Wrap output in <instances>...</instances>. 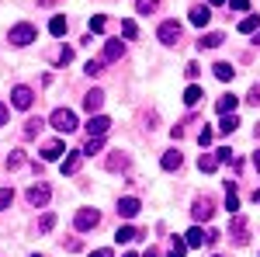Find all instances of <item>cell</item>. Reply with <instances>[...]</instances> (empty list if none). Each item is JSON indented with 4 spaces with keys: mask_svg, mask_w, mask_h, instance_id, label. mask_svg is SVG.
<instances>
[{
    "mask_svg": "<svg viewBox=\"0 0 260 257\" xmlns=\"http://www.w3.org/2000/svg\"><path fill=\"white\" fill-rule=\"evenodd\" d=\"M52 129H56V132H62V136H70V132H77V115H73V111H70V108H56V111H52Z\"/></svg>",
    "mask_w": 260,
    "mask_h": 257,
    "instance_id": "cell-1",
    "label": "cell"
},
{
    "mask_svg": "<svg viewBox=\"0 0 260 257\" xmlns=\"http://www.w3.org/2000/svg\"><path fill=\"white\" fill-rule=\"evenodd\" d=\"M35 42V24H28V21H21L11 28V45H31Z\"/></svg>",
    "mask_w": 260,
    "mask_h": 257,
    "instance_id": "cell-2",
    "label": "cell"
},
{
    "mask_svg": "<svg viewBox=\"0 0 260 257\" xmlns=\"http://www.w3.org/2000/svg\"><path fill=\"white\" fill-rule=\"evenodd\" d=\"M191 216H194V222H208V219L215 216V202H212V198H194Z\"/></svg>",
    "mask_w": 260,
    "mask_h": 257,
    "instance_id": "cell-3",
    "label": "cell"
},
{
    "mask_svg": "<svg viewBox=\"0 0 260 257\" xmlns=\"http://www.w3.org/2000/svg\"><path fill=\"white\" fill-rule=\"evenodd\" d=\"M11 104H14L18 111H28V108L35 104V94H31V87H14V91H11Z\"/></svg>",
    "mask_w": 260,
    "mask_h": 257,
    "instance_id": "cell-4",
    "label": "cell"
},
{
    "mask_svg": "<svg viewBox=\"0 0 260 257\" xmlns=\"http://www.w3.org/2000/svg\"><path fill=\"white\" fill-rule=\"evenodd\" d=\"M98 222H101V212H98V209H80V212H77V230H80V233L98 230Z\"/></svg>",
    "mask_w": 260,
    "mask_h": 257,
    "instance_id": "cell-5",
    "label": "cell"
},
{
    "mask_svg": "<svg viewBox=\"0 0 260 257\" xmlns=\"http://www.w3.org/2000/svg\"><path fill=\"white\" fill-rule=\"evenodd\" d=\"M156 35H160L163 45H177V42H180V24H177V21H163Z\"/></svg>",
    "mask_w": 260,
    "mask_h": 257,
    "instance_id": "cell-6",
    "label": "cell"
},
{
    "mask_svg": "<svg viewBox=\"0 0 260 257\" xmlns=\"http://www.w3.org/2000/svg\"><path fill=\"white\" fill-rule=\"evenodd\" d=\"M49 198H52V191H49V184H31V188H28V202H31L35 209H42V205H49Z\"/></svg>",
    "mask_w": 260,
    "mask_h": 257,
    "instance_id": "cell-7",
    "label": "cell"
},
{
    "mask_svg": "<svg viewBox=\"0 0 260 257\" xmlns=\"http://www.w3.org/2000/svg\"><path fill=\"white\" fill-rule=\"evenodd\" d=\"M139 209H142L139 198H121V202H118V216L121 219H136V216H139Z\"/></svg>",
    "mask_w": 260,
    "mask_h": 257,
    "instance_id": "cell-8",
    "label": "cell"
},
{
    "mask_svg": "<svg viewBox=\"0 0 260 257\" xmlns=\"http://www.w3.org/2000/svg\"><path fill=\"white\" fill-rule=\"evenodd\" d=\"M108 129H111V122L104 119V115H90V122H87V136H108Z\"/></svg>",
    "mask_w": 260,
    "mask_h": 257,
    "instance_id": "cell-9",
    "label": "cell"
},
{
    "mask_svg": "<svg viewBox=\"0 0 260 257\" xmlns=\"http://www.w3.org/2000/svg\"><path fill=\"white\" fill-rule=\"evenodd\" d=\"M121 52H125L121 39H108V42H104V63H115V60H121Z\"/></svg>",
    "mask_w": 260,
    "mask_h": 257,
    "instance_id": "cell-10",
    "label": "cell"
},
{
    "mask_svg": "<svg viewBox=\"0 0 260 257\" xmlns=\"http://www.w3.org/2000/svg\"><path fill=\"white\" fill-rule=\"evenodd\" d=\"M208 21H212V7H191V24H194V28H205V24H208Z\"/></svg>",
    "mask_w": 260,
    "mask_h": 257,
    "instance_id": "cell-11",
    "label": "cell"
},
{
    "mask_svg": "<svg viewBox=\"0 0 260 257\" xmlns=\"http://www.w3.org/2000/svg\"><path fill=\"white\" fill-rule=\"evenodd\" d=\"M101 104H104V91H101V87H94V91H90V94L83 98V108H87V111L94 115V111H101Z\"/></svg>",
    "mask_w": 260,
    "mask_h": 257,
    "instance_id": "cell-12",
    "label": "cell"
},
{
    "mask_svg": "<svg viewBox=\"0 0 260 257\" xmlns=\"http://www.w3.org/2000/svg\"><path fill=\"white\" fill-rule=\"evenodd\" d=\"M180 163H184V157H180V150H167L160 160V167L163 170H180Z\"/></svg>",
    "mask_w": 260,
    "mask_h": 257,
    "instance_id": "cell-13",
    "label": "cell"
},
{
    "mask_svg": "<svg viewBox=\"0 0 260 257\" xmlns=\"http://www.w3.org/2000/svg\"><path fill=\"white\" fill-rule=\"evenodd\" d=\"M62 153H66V146H62L59 139H52V142H45V146H42V160H59Z\"/></svg>",
    "mask_w": 260,
    "mask_h": 257,
    "instance_id": "cell-14",
    "label": "cell"
},
{
    "mask_svg": "<svg viewBox=\"0 0 260 257\" xmlns=\"http://www.w3.org/2000/svg\"><path fill=\"white\" fill-rule=\"evenodd\" d=\"M83 163V153L77 150V153H66V160H62V174H77Z\"/></svg>",
    "mask_w": 260,
    "mask_h": 257,
    "instance_id": "cell-15",
    "label": "cell"
},
{
    "mask_svg": "<svg viewBox=\"0 0 260 257\" xmlns=\"http://www.w3.org/2000/svg\"><path fill=\"white\" fill-rule=\"evenodd\" d=\"M236 104H240V98H236V94H222V98L215 101V108H219L222 115H233V111H236Z\"/></svg>",
    "mask_w": 260,
    "mask_h": 257,
    "instance_id": "cell-16",
    "label": "cell"
},
{
    "mask_svg": "<svg viewBox=\"0 0 260 257\" xmlns=\"http://www.w3.org/2000/svg\"><path fill=\"white\" fill-rule=\"evenodd\" d=\"M222 42H225V39H222V32H208V35H201V39H198V49H219Z\"/></svg>",
    "mask_w": 260,
    "mask_h": 257,
    "instance_id": "cell-17",
    "label": "cell"
},
{
    "mask_svg": "<svg viewBox=\"0 0 260 257\" xmlns=\"http://www.w3.org/2000/svg\"><path fill=\"white\" fill-rule=\"evenodd\" d=\"M212 73H215V77H219L222 83H229V80L236 77V70H233V63H215V66H212Z\"/></svg>",
    "mask_w": 260,
    "mask_h": 257,
    "instance_id": "cell-18",
    "label": "cell"
},
{
    "mask_svg": "<svg viewBox=\"0 0 260 257\" xmlns=\"http://www.w3.org/2000/svg\"><path fill=\"white\" fill-rule=\"evenodd\" d=\"M104 167L118 174V170H125V167H128V157H125V153L118 150V153H111V157H108V163H104Z\"/></svg>",
    "mask_w": 260,
    "mask_h": 257,
    "instance_id": "cell-19",
    "label": "cell"
},
{
    "mask_svg": "<svg viewBox=\"0 0 260 257\" xmlns=\"http://www.w3.org/2000/svg\"><path fill=\"white\" fill-rule=\"evenodd\" d=\"M236 129H240V119H236V111H233V115H222V125H219L222 136H233Z\"/></svg>",
    "mask_w": 260,
    "mask_h": 257,
    "instance_id": "cell-20",
    "label": "cell"
},
{
    "mask_svg": "<svg viewBox=\"0 0 260 257\" xmlns=\"http://www.w3.org/2000/svg\"><path fill=\"white\" fill-rule=\"evenodd\" d=\"M101 150H104V136H90L80 153H83V157H94V153H101Z\"/></svg>",
    "mask_w": 260,
    "mask_h": 257,
    "instance_id": "cell-21",
    "label": "cell"
},
{
    "mask_svg": "<svg viewBox=\"0 0 260 257\" xmlns=\"http://www.w3.org/2000/svg\"><path fill=\"white\" fill-rule=\"evenodd\" d=\"M184 240H187V247H205V230H201V226H191Z\"/></svg>",
    "mask_w": 260,
    "mask_h": 257,
    "instance_id": "cell-22",
    "label": "cell"
},
{
    "mask_svg": "<svg viewBox=\"0 0 260 257\" xmlns=\"http://www.w3.org/2000/svg\"><path fill=\"white\" fill-rule=\"evenodd\" d=\"M257 28H260V18H257V14H246V18L240 21V32H243V35H253Z\"/></svg>",
    "mask_w": 260,
    "mask_h": 257,
    "instance_id": "cell-23",
    "label": "cell"
},
{
    "mask_svg": "<svg viewBox=\"0 0 260 257\" xmlns=\"http://www.w3.org/2000/svg\"><path fill=\"white\" fill-rule=\"evenodd\" d=\"M215 167H219V157H208V153H205V157L198 160V170H201V174H215Z\"/></svg>",
    "mask_w": 260,
    "mask_h": 257,
    "instance_id": "cell-24",
    "label": "cell"
},
{
    "mask_svg": "<svg viewBox=\"0 0 260 257\" xmlns=\"http://www.w3.org/2000/svg\"><path fill=\"white\" fill-rule=\"evenodd\" d=\"M66 28H70V21L62 18V14H56V18L49 21V32H52V35H66Z\"/></svg>",
    "mask_w": 260,
    "mask_h": 257,
    "instance_id": "cell-25",
    "label": "cell"
},
{
    "mask_svg": "<svg viewBox=\"0 0 260 257\" xmlns=\"http://www.w3.org/2000/svg\"><path fill=\"white\" fill-rule=\"evenodd\" d=\"M42 125H45L42 119H28V122H24V139H35L42 132Z\"/></svg>",
    "mask_w": 260,
    "mask_h": 257,
    "instance_id": "cell-26",
    "label": "cell"
},
{
    "mask_svg": "<svg viewBox=\"0 0 260 257\" xmlns=\"http://www.w3.org/2000/svg\"><path fill=\"white\" fill-rule=\"evenodd\" d=\"M115 240H118V243H132V240H139V230H132V226H121Z\"/></svg>",
    "mask_w": 260,
    "mask_h": 257,
    "instance_id": "cell-27",
    "label": "cell"
},
{
    "mask_svg": "<svg viewBox=\"0 0 260 257\" xmlns=\"http://www.w3.org/2000/svg\"><path fill=\"white\" fill-rule=\"evenodd\" d=\"M225 209H229V212H240V195H236L233 184H229V191H225Z\"/></svg>",
    "mask_w": 260,
    "mask_h": 257,
    "instance_id": "cell-28",
    "label": "cell"
},
{
    "mask_svg": "<svg viewBox=\"0 0 260 257\" xmlns=\"http://www.w3.org/2000/svg\"><path fill=\"white\" fill-rule=\"evenodd\" d=\"M198 101H201V87H187V91H184V104H187V108H194Z\"/></svg>",
    "mask_w": 260,
    "mask_h": 257,
    "instance_id": "cell-29",
    "label": "cell"
},
{
    "mask_svg": "<svg viewBox=\"0 0 260 257\" xmlns=\"http://www.w3.org/2000/svg\"><path fill=\"white\" fill-rule=\"evenodd\" d=\"M156 7H160V0H136V11L139 14H153Z\"/></svg>",
    "mask_w": 260,
    "mask_h": 257,
    "instance_id": "cell-30",
    "label": "cell"
},
{
    "mask_svg": "<svg viewBox=\"0 0 260 257\" xmlns=\"http://www.w3.org/2000/svg\"><path fill=\"white\" fill-rule=\"evenodd\" d=\"M21 163H24V150H14V153L7 157V170H18Z\"/></svg>",
    "mask_w": 260,
    "mask_h": 257,
    "instance_id": "cell-31",
    "label": "cell"
},
{
    "mask_svg": "<svg viewBox=\"0 0 260 257\" xmlns=\"http://www.w3.org/2000/svg\"><path fill=\"white\" fill-rule=\"evenodd\" d=\"M121 35H125V39H136V35H139V28H136V21H121Z\"/></svg>",
    "mask_w": 260,
    "mask_h": 257,
    "instance_id": "cell-32",
    "label": "cell"
},
{
    "mask_svg": "<svg viewBox=\"0 0 260 257\" xmlns=\"http://www.w3.org/2000/svg\"><path fill=\"white\" fill-rule=\"evenodd\" d=\"M52 226H56V216H52V212H45V216L39 219V233H49Z\"/></svg>",
    "mask_w": 260,
    "mask_h": 257,
    "instance_id": "cell-33",
    "label": "cell"
},
{
    "mask_svg": "<svg viewBox=\"0 0 260 257\" xmlns=\"http://www.w3.org/2000/svg\"><path fill=\"white\" fill-rule=\"evenodd\" d=\"M52 60L59 63V66H70V60H73V49H59V52H52Z\"/></svg>",
    "mask_w": 260,
    "mask_h": 257,
    "instance_id": "cell-34",
    "label": "cell"
},
{
    "mask_svg": "<svg viewBox=\"0 0 260 257\" xmlns=\"http://www.w3.org/2000/svg\"><path fill=\"white\" fill-rule=\"evenodd\" d=\"M184 254H187V240H174V247H170L167 257H184Z\"/></svg>",
    "mask_w": 260,
    "mask_h": 257,
    "instance_id": "cell-35",
    "label": "cell"
},
{
    "mask_svg": "<svg viewBox=\"0 0 260 257\" xmlns=\"http://www.w3.org/2000/svg\"><path fill=\"white\" fill-rule=\"evenodd\" d=\"M233 233H236V240H240V243H243V240H246V222H243L240 216L233 219Z\"/></svg>",
    "mask_w": 260,
    "mask_h": 257,
    "instance_id": "cell-36",
    "label": "cell"
},
{
    "mask_svg": "<svg viewBox=\"0 0 260 257\" xmlns=\"http://www.w3.org/2000/svg\"><path fill=\"white\" fill-rule=\"evenodd\" d=\"M11 202H14V191H11V188H0V212L11 209Z\"/></svg>",
    "mask_w": 260,
    "mask_h": 257,
    "instance_id": "cell-37",
    "label": "cell"
},
{
    "mask_svg": "<svg viewBox=\"0 0 260 257\" xmlns=\"http://www.w3.org/2000/svg\"><path fill=\"white\" fill-rule=\"evenodd\" d=\"M104 24H108V21H104V14H94V18H90V32H94V35H101V32H104Z\"/></svg>",
    "mask_w": 260,
    "mask_h": 257,
    "instance_id": "cell-38",
    "label": "cell"
},
{
    "mask_svg": "<svg viewBox=\"0 0 260 257\" xmlns=\"http://www.w3.org/2000/svg\"><path fill=\"white\" fill-rule=\"evenodd\" d=\"M101 70H104V60H90L87 63V73H90V77H98Z\"/></svg>",
    "mask_w": 260,
    "mask_h": 257,
    "instance_id": "cell-39",
    "label": "cell"
},
{
    "mask_svg": "<svg viewBox=\"0 0 260 257\" xmlns=\"http://www.w3.org/2000/svg\"><path fill=\"white\" fill-rule=\"evenodd\" d=\"M198 142H201V150H205V146L212 142V129H208V125H205V129L198 132Z\"/></svg>",
    "mask_w": 260,
    "mask_h": 257,
    "instance_id": "cell-40",
    "label": "cell"
},
{
    "mask_svg": "<svg viewBox=\"0 0 260 257\" xmlns=\"http://www.w3.org/2000/svg\"><path fill=\"white\" fill-rule=\"evenodd\" d=\"M246 101H250V104H260V83L250 87V98H246Z\"/></svg>",
    "mask_w": 260,
    "mask_h": 257,
    "instance_id": "cell-41",
    "label": "cell"
},
{
    "mask_svg": "<svg viewBox=\"0 0 260 257\" xmlns=\"http://www.w3.org/2000/svg\"><path fill=\"white\" fill-rule=\"evenodd\" d=\"M233 11H250V0H229Z\"/></svg>",
    "mask_w": 260,
    "mask_h": 257,
    "instance_id": "cell-42",
    "label": "cell"
},
{
    "mask_svg": "<svg viewBox=\"0 0 260 257\" xmlns=\"http://www.w3.org/2000/svg\"><path fill=\"white\" fill-rule=\"evenodd\" d=\"M90 257H115V254H111V250L104 247V250H94V254H90Z\"/></svg>",
    "mask_w": 260,
    "mask_h": 257,
    "instance_id": "cell-43",
    "label": "cell"
},
{
    "mask_svg": "<svg viewBox=\"0 0 260 257\" xmlns=\"http://www.w3.org/2000/svg\"><path fill=\"white\" fill-rule=\"evenodd\" d=\"M7 122V104H0V125Z\"/></svg>",
    "mask_w": 260,
    "mask_h": 257,
    "instance_id": "cell-44",
    "label": "cell"
},
{
    "mask_svg": "<svg viewBox=\"0 0 260 257\" xmlns=\"http://www.w3.org/2000/svg\"><path fill=\"white\" fill-rule=\"evenodd\" d=\"M253 167H257V170H260V150H257V153H253Z\"/></svg>",
    "mask_w": 260,
    "mask_h": 257,
    "instance_id": "cell-45",
    "label": "cell"
},
{
    "mask_svg": "<svg viewBox=\"0 0 260 257\" xmlns=\"http://www.w3.org/2000/svg\"><path fill=\"white\" fill-rule=\"evenodd\" d=\"M142 257H160V254H156V250H153V247H149V250H146V254H142Z\"/></svg>",
    "mask_w": 260,
    "mask_h": 257,
    "instance_id": "cell-46",
    "label": "cell"
},
{
    "mask_svg": "<svg viewBox=\"0 0 260 257\" xmlns=\"http://www.w3.org/2000/svg\"><path fill=\"white\" fill-rule=\"evenodd\" d=\"M208 4H212V7H219V4H229V0H208Z\"/></svg>",
    "mask_w": 260,
    "mask_h": 257,
    "instance_id": "cell-47",
    "label": "cell"
},
{
    "mask_svg": "<svg viewBox=\"0 0 260 257\" xmlns=\"http://www.w3.org/2000/svg\"><path fill=\"white\" fill-rule=\"evenodd\" d=\"M253 202H260V188H257V191H253Z\"/></svg>",
    "mask_w": 260,
    "mask_h": 257,
    "instance_id": "cell-48",
    "label": "cell"
},
{
    "mask_svg": "<svg viewBox=\"0 0 260 257\" xmlns=\"http://www.w3.org/2000/svg\"><path fill=\"white\" fill-rule=\"evenodd\" d=\"M125 257H136V254H125Z\"/></svg>",
    "mask_w": 260,
    "mask_h": 257,
    "instance_id": "cell-49",
    "label": "cell"
},
{
    "mask_svg": "<svg viewBox=\"0 0 260 257\" xmlns=\"http://www.w3.org/2000/svg\"><path fill=\"white\" fill-rule=\"evenodd\" d=\"M31 257H42V254H31Z\"/></svg>",
    "mask_w": 260,
    "mask_h": 257,
    "instance_id": "cell-50",
    "label": "cell"
}]
</instances>
